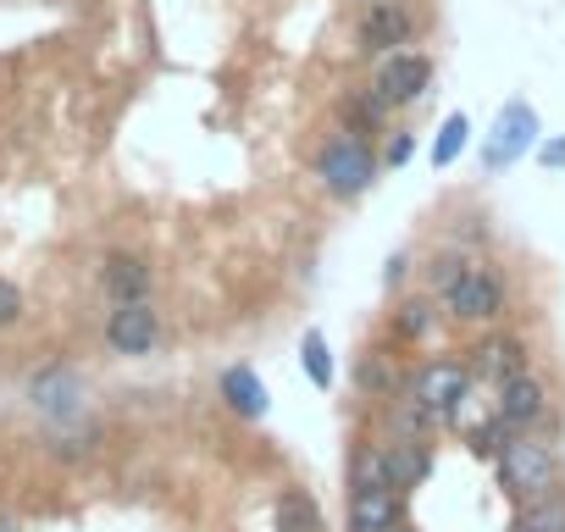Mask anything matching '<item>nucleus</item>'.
<instances>
[{
	"mask_svg": "<svg viewBox=\"0 0 565 532\" xmlns=\"http://www.w3.org/2000/svg\"><path fill=\"white\" fill-rule=\"evenodd\" d=\"M493 471H499V488H510L515 499H543L559 488V455L537 433H510L493 455Z\"/></svg>",
	"mask_w": 565,
	"mask_h": 532,
	"instance_id": "f257e3e1",
	"label": "nucleus"
},
{
	"mask_svg": "<svg viewBox=\"0 0 565 532\" xmlns=\"http://www.w3.org/2000/svg\"><path fill=\"white\" fill-rule=\"evenodd\" d=\"M317 178H322V189H328L333 200H355V194H366V189L377 183V150L366 145V134L350 128V134H339V139L322 145Z\"/></svg>",
	"mask_w": 565,
	"mask_h": 532,
	"instance_id": "f03ea898",
	"label": "nucleus"
},
{
	"mask_svg": "<svg viewBox=\"0 0 565 532\" xmlns=\"http://www.w3.org/2000/svg\"><path fill=\"white\" fill-rule=\"evenodd\" d=\"M537 111L526 100H504L493 128L482 134V172H510L515 161H526L537 150Z\"/></svg>",
	"mask_w": 565,
	"mask_h": 532,
	"instance_id": "7ed1b4c3",
	"label": "nucleus"
},
{
	"mask_svg": "<svg viewBox=\"0 0 565 532\" xmlns=\"http://www.w3.org/2000/svg\"><path fill=\"white\" fill-rule=\"evenodd\" d=\"M411 394L427 405L433 422H455L460 405L471 400V366H460V361H427L411 377Z\"/></svg>",
	"mask_w": 565,
	"mask_h": 532,
	"instance_id": "20e7f679",
	"label": "nucleus"
},
{
	"mask_svg": "<svg viewBox=\"0 0 565 532\" xmlns=\"http://www.w3.org/2000/svg\"><path fill=\"white\" fill-rule=\"evenodd\" d=\"M444 300H449V317H455V322H493V317L504 311V278L493 273L488 260H466L460 284H455Z\"/></svg>",
	"mask_w": 565,
	"mask_h": 532,
	"instance_id": "39448f33",
	"label": "nucleus"
},
{
	"mask_svg": "<svg viewBox=\"0 0 565 532\" xmlns=\"http://www.w3.org/2000/svg\"><path fill=\"white\" fill-rule=\"evenodd\" d=\"M427 84H433V62L422 51H394V56H383V67L372 78V95L383 106H411V100L427 95Z\"/></svg>",
	"mask_w": 565,
	"mask_h": 532,
	"instance_id": "423d86ee",
	"label": "nucleus"
},
{
	"mask_svg": "<svg viewBox=\"0 0 565 532\" xmlns=\"http://www.w3.org/2000/svg\"><path fill=\"white\" fill-rule=\"evenodd\" d=\"M106 344L117 355H150L161 344V317L150 300H122L111 317H106Z\"/></svg>",
	"mask_w": 565,
	"mask_h": 532,
	"instance_id": "0eeeda50",
	"label": "nucleus"
},
{
	"mask_svg": "<svg viewBox=\"0 0 565 532\" xmlns=\"http://www.w3.org/2000/svg\"><path fill=\"white\" fill-rule=\"evenodd\" d=\"M405 521V488L394 482H350V532H388Z\"/></svg>",
	"mask_w": 565,
	"mask_h": 532,
	"instance_id": "6e6552de",
	"label": "nucleus"
},
{
	"mask_svg": "<svg viewBox=\"0 0 565 532\" xmlns=\"http://www.w3.org/2000/svg\"><path fill=\"white\" fill-rule=\"evenodd\" d=\"M411 34H416V18L405 12V0H366V12H361V51L394 56L399 45H411Z\"/></svg>",
	"mask_w": 565,
	"mask_h": 532,
	"instance_id": "1a4fd4ad",
	"label": "nucleus"
},
{
	"mask_svg": "<svg viewBox=\"0 0 565 532\" xmlns=\"http://www.w3.org/2000/svg\"><path fill=\"white\" fill-rule=\"evenodd\" d=\"M493 416L504 422V433H537V427L548 422V394H543V383L521 372L515 383H504V389H499Z\"/></svg>",
	"mask_w": 565,
	"mask_h": 532,
	"instance_id": "9d476101",
	"label": "nucleus"
},
{
	"mask_svg": "<svg viewBox=\"0 0 565 532\" xmlns=\"http://www.w3.org/2000/svg\"><path fill=\"white\" fill-rule=\"evenodd\" d=\"M526 372V350L515 344V339H482V350H477V361H471V377H482L488 389H504V383H515Z\"/></svg>",
	"mask_w": 565,
	"mask_h": 532,
	"instance_id": "9b49d317",
	"label": "nucleus"
},
{
	"mask_svg": "<svg viewBox=\"0 0 565 532\" xmlns=\"http://www.w3.org/2000/svg\"><path fill=\"white\" fill-rule=\"evenodd\" d=\"M383 460H388L394 488H405V493H411V488H422V482L433 477V455H427V444H422V438H399V433H394V438L383 444Z\"/></svg>",
	"mask_w": 565,
	"mask_h": 532,
	"instance_id": "f8f14e48",
	"label": "nucleus"
},
{
	"mask_svg": "<svg viewBox=\"0 0 565 532\" xmlns=\"http://www.w3.org/2000/svg\"><path fill=\"white\" fill-rule=\"evenodd\" d=\"M106 295L122 306V300H150V266L139 255H111L106 260V273H100Z\"/></svg>",
	"mask_w": 565,
	"mask_h": 532,
	"instance_id": "ddd939ff",
	"label": "nucleus"
},
{
	"mask_svg": "<svg viewBox=\"0 0 565 532\" xmlns=\"http://www.w3.org/2000/svg\"><path fill=\"white\" fill-rule=\"evenodd\" d=\"M222 400H227L244 422H260L266 405H271V400H266V383H260L249 366H227V372H222Z\"/></svg>",
	"mask_w": 565,
	"mask_h": 532,
	"instance_id": "4468645a",
	"label": "nucleus"
},
{
	"mask_svg": "<svg viewBox=\"0 0 565 532\" xmlns=\"http://www.w3.org/2000/svg\"><path fill=\"white\" fill-rule=\"evenodd\" d=\"M271 521H277V532H322V504L306 488H282Z\"/></svg>",
	"mask_w": 565,
	"mask_h": 532,
	"instance_id": "2eb2a0df",
	"label": "nucleus"
},
{
	"mask_svg": "<svg viewBox=\"0 0 565 532\" xmlns=\"http://www.w3.org/2000/svg\"><path fill=\"white\" fill-rule=\"evenodd\" d=\"M466 145H471V117L466 111H449L444 123H438V134H433V167H455L460 156H466Z\"/></svg>",
	"mask_w": 565,
	"mask_h": 532,
	"instance_id": "dca6fc26",
	"label": "nucleus"
},
{
	"mask_svg": "<svg viewBox=\"0 0 565 532\" xmlns=\"http://www.w3.org/2000/svg\"><path fill=\"white\" fill-rule=\"evenodd\" d=\"M34 405H40V411H51V416H67V411L78 405V377H73V372H62V366H51V372L34 383Z\"/></svg>",
	"mask_w": 565,
	"mask_h": 532,
	"instance_id": "f3484780",
	"label": "nucleus"
},
{
	"mask_svg": "<svg viewBox=\"0 0 565 532\" xmlns=\"http://www.w3.org/2000/svg\"><path fill=\"white\" fill-rule=\"evenodd\" d=\"M510 532H565V493L526 499V510L510 521Z\"/></svg>",
	"mask_w": 565,
	"mask_h": 532,
	"instance_id": "a211bd4d",
	"label": "nucleus"
},
{
	"mask_svg": "<svg viewBox=\"0 0 565 532\" xmlns=\"http://www.w3.org/2000/svg\"><path fill=\"white\" fill-rule=\"evenodd\" d=\"M300 366H306V377H311L317 389H333V350H328L322 328H306V339H300Z\"/></svg>",
	"mask_w": 565,
	"mask_h": 532,
	"instance_id": "6ab92c4d",
	"label": "nucleus"
},
{
	"mask_svg": "<svg viewBox=\"0 0 565 532\" xmlns=\"http://www.w3.org/2000/svg\"><path fill=\"white\" fill-rule=\"evenodd\" d=\"M394 328H399V339H427L438 328V306L433 300H405L394 311Z\"/></svg>",
	"mask_w": 565,
	"mask_h": 532,
	"instance_id": "aec40b11",
	"label": "nucleus"
},
{
	"mask_svg": "<svg viewBox=\"0 0 565 532\" xmlns=\"http://www.w3.org/2000/svg\"><path fill=\"white\" fill-rule=\"evenodd\" d=\"M460 273H466V260H460V255H438V260H433V273H427V278H433V295H449V289L460 284Z\"/></svg>",
	"mask_w": 565,
	"mask_h": 532,
	"instance_id": "412c9836",
	"label": "nucleus"
},
{
	"mask_svg": "<svg viewBox=\"0 0 565 532\" xmlns=\"http://www.w3.org/2000/svg\"><path fill=\"white\" fill-rule=\"evenodd\" d=\"M18 317H23V289L0 278V328H12Z\"/></svg>",
	"mask_w": 565,
	"mask_h": 532,
	"instance_id": "4be33fe9",
	"label": "nucleus"
},
{
	"mask_svg": "<svg viewBox=\"0 0 565 532\" xmlns=\"http://www.w3.org/2000/svg\"><path fill=\"white\" fill-rule=\"evenodd\" d=\"M532 156H537V167H548V172H559V167H565V139H543V145H537Z\"/></svg>",
	"mask_w": 565,
	"mask_h": 532,
	"instance_id": "5701e85b",
	"label": "nucleus"
},
{
	"mask_svg": "<svg viewBox=\"0 0 565 532\" xmlns=\"http://www.w3.org/2000/svg\"><path fill=\"white\" fill-rule=\"evenodd\" d=\"M411 156H416V139H411V134H399V139L388 145V156H383V161H388V167H405Z\"/></svg>",
	"mask_w": 565,
	"mask_h": 532,
	"instance_id": "b1692460",
	"label": "nucleus"
},
{
	"mask_svg": "<svg viewBox=\"0 0 565 532\" xmlns=\"http://www.w3.org/2000/svg\"><path fill=\"white\" fill-rule=\"evenodd\" d=\"M0 532H23V526H18L12 515H0Z\"/></svg>",
	"mask_w": 565,
	"mask_h": 532,
	"instance_id": "393cba45",
	"label": "nucleus"
},
{
	"mask_svg": "<svg viewBox=\"0 0 565 532\" xmlns=\"http://www.w3.org/2000/svg\"><path fill=\"white\" fill-rule=\"evenodd\" d=\"M388 532H416V526H411V521H399V526H388Z\"/></svg>",
	"mask_w": 565,
	"mask_h": 532,
	"instance_id": "a878e982",
	"label": "nucleus"
}]
</instances>
